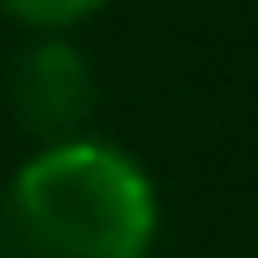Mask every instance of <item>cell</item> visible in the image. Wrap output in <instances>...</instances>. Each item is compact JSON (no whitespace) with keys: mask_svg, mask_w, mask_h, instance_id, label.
<instances>
[{"mask_svg":"<svg viewBox=\"0 0 258 258\" xmlns=\"http://www.w3.org/2000/svg\"><path fill=\"white\" fill-rule=\"evenodd\" d=\"M0 225L17 258H149L159 209L121 149L66 138L17 170Z\"/></svg>","mask_w":258,"mask_h":258,"instance_id":"cell-1","label":"cell"},{"mask_svg":"<svg viewBox=\"0 0 258 258\" xmlns=\"http://www.w3.org/2000/svg\"><path fill=\"white\" fill-rule=\"evenodd\" d=\"M11 104L33 138H50V143L77 138V126L94 110V72H88L83 50L66 39L33 44L11 77Z\"/></svg>","mask_w":258,"mask_h":258,"instance_id":"cell-2","label":"cell"},{"mask_svg":"<svg viewBox=\"0 0 258 258\" xmlns=\"http://www.w3.org/2000/svg\"><path fill=\"white\" fill-rule=\"evenodd\" d=\"M99 6L104 0H0L6 17H17L22 28H39V33H66L83 17H94Z\"/></svg>","mask_w":258,"mask_h":258,"instance_id":"cell-3","label":"cell"}]
</instances>
